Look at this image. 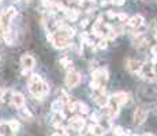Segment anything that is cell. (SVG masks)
Here are the masks:
<instances>
[{
    "mask_svg": "<svg viewBox=\"0 0 157 136\" xmlns=\"http://www.w3.org/2000/svg\"><path fill=\"white\" fill-rule=\"evenodd\" d=\"M92 78L94 80H98L100 83H103V82H105V80L108 79V72L105 71V69H103V68H98V69L93 71Z\"/></svg>",
    "mask_w": 157,
    "mask_h": 136,
    "instance_id": "10",
    "label": "cell"
},
{
    "mask_svg": "<svg viewBox=\"0 0 157 136\" xmlns=\"http://www.w3.org/2000/svg\"><path fill=\"white\" fill-rule=\"evenodd\" d=\"M113 135H126V133L122 127H115L113 128Z\"/></svg>",
    "mask_w": 157,
    "mask_h": 136,
    "instance_id": "21",
    "label": "cell"
},
{
    "mask_svg": "<svg viewBox=\"0 0 157 136\" xmlns=\"http://www.w3.org/2000/svg\"><path fill=\"white\" fill-rule=\"evenodd\" d=\"M90 118H92V121H94V123L98 121V120H97V114H96V113H93V114L90 116Z\"/></svg>",
    "mask_w": 157,
    "mask_h": 136,
    "instance_id": "28",
    "label": "cell"
},
{
    "mask_svg": "<svg viewBox=\"0 0 157 136\" xmlns=\"http://www.w3.org/2000/svg\"><path fill=\"white\" fill-rule=\"evenodd\" d=\"M62 108H63V101L62 99L54 101V102H52V105H51V109H52V112H55V113L62 112Z\"/></svg>",
    "mask_w": 157,
    "mask_h": 136,
    "instance_id": "13",
    "label": "cell"
},
{
    "mask_svg": "<svg viewBox=\"0 0 157 136\" xmlns=\"http://www.w3.org/2000/svg\"><path fill=\"white\" fill-rule=\"evenodd\" d=\"M29 90L36 98H42L45 97L44 94V82H42L41 76L38 74H33L29 79Z\"/></svg>",
    "mask_w": 157,
    "mask_h": 136,
    "instance_id": "1",
    "label": "cell"
},
{
    "mask_svg": "<svg viewBox=\"0 0 157 136\" xmlns=\"http://www.w3.org/2000/svg\"><path fill=\"white\" fill-rule=\"evenodd\" d=\"M156 38H157V33H156Z\"/></svg>",
    "mask_w": 157,
    "mask_h": 136,
    "instance_id": "30",
    "label": "cell"
},
{
    "mask_svg": "<svg viewBox=\"0 0 157 136\" xmlns=\"http://www.w3.org/2000/svg\"><path fill=\"white\" fill-rule=\"evenodd\" d=\"M0 60H2V57H0Z\"/></svg>",
    "mask_w": 157,
    "mask_h": 136,
    "instance_id": "31",
    "label": "cell"
},
{
    "mask_svg": "<svg viewBox=\"0 0 157 136\" xmlns=\"http://www.w3.org/2000/svg\"><path fill=\"white\" fill-rule=\"evenodd\" d=\"M125 1H126V0H112L111 3L115 4V6H123V4H125Z\"/></svg>",
    "mask_w": 157,
    "mask_h": 136,
    "instance_id": "23",
    "label": "cell"
},
{
    "mask_svg": "<svg viewBox=\"0 0 157 136\" xmlns=\"http://www.w3.org/2000/svg\"><path fill=\"white\" fill-rule=\"evenodd\" d=\"M7 124H8V128H10V131H11V133H17L19 131V123L17 121V120H14V118L10 120Z\"/></svg>",
    "mask_w": 157,
    "mask_h": 136,
    "instance_id": "14",
    "label": "cell"
},
{
    "mask_svg": "<svg viewBox=\"0 0 157 136\" xmlns=\"http://www.w3.org/2000/svg\"><path fill=\"white\" fill-rule=\"evenodd\" d=\"M138 74L141 75L142 79L149 80V82H153V80L156 79V76H154V74H153V69H152V65L148 64V63H145V64L142 63V67H141Z\"/></svg>",
    "mask_w": 157,
    "mask_h": 136,
    "instance_id": "4",
    "label": "cell"
},
{
    "mask_svg": "<svg viewBox=\"0 0 157 136\" xmlns=\"http://www.w3.org/2000/svg\"><path fill=\"white\" fill-rule=\"evenodd\" d=\"M21 63H22V65H23L25 69H33L34 65H36V60H34V57H33L32 55H27V53L22 55Z\"/></svg>",
    "mask_w": 157,
    "mask_h": 136,
    "instance_id": "7",
    "label": "cell"
},
{
    "mask_svg": "<svg viewBox=\"0 0 157 136\" xmlns=\"http://www.w3.org/2000/svg\"><path fill=\"white\" fill-rule=\"evenodd\" d=\"M107 15H108V18H111V19H113V18H116V16H118V14H115V12H112V11H108Z\"/></svg>",
    "mask_w": 157,
    "mask_h": 136,
    "instance_id": "26",
    "label": "cell"
},
{
    "mask_svg": "<svg viewBox=\"0 0 157 136\" xmlns=\"http://www.w3.org/2000/svg\"><path fill=\"white\" fill-rule=\"evenodd\" d=\"M59 64L62 65V67H64V68L72 69V67H71V60L67 59V57H63V59H60V60H59Z\"/></svg>",
    "mask_w": 157,
    "mask_h": 136,
    "instance_id": "16",
    "label": "cell"
},
{
    "mask_svg": "<svg viewBox=\"0 0 157 136\" xmlns=\"http://www.w3.org/2000/svg\"><path fill=\"white\" fill-rule=\"evenodd\" d=\"M118 18H119V21H122V22H125V21H127V14H119L118 15Z\"/></svg>",
    "mask_w": 157,
    "mask_h": 136,
    "instance_id": "24",
    "label": "cell"
},
{
    "mask_svg": "<svg viewBox=\"0 0 157 136\" xmlns=\"http://www.w3.org/2000/svg\"><path fill=\"white\" fill-rule=\"evenodd\" d=\"M112 99H115L116 102H118V104L122 106V105H125L126 102H127V94L123 93V91H119V93H116V94L113 95Z\"/></svg>",
    "mask_w": 157,
    "mask_h": 136,
    "instance_id": "12",
    "label": "cell"
},
{
    "mask_svg": "<svg viewBox=\"0 0 157 136\" xmlns=\"http://www.w3.org/2000/svg\"><path fill=\"white\" fill-rule=\"evenodd\" d=\"M143 22H145V19H143L142 15H134L127 21V25L133 29H139V27L143 26Z\"/></svg>",
    "mask_w": 157,
    "mask_h": 136,
    "instance_id": "8",
    "label": "cell"
},
{
    "mask_svg": "<svg viewBox=\"0 0 157 136\" xmlns=\"http://www.w3.org/2000/svg\"><path fill=\"white\" fill-rule=\"evenodd\" d=\"M94 101H96V104H97L98 106H104V105L108 104L109 98L105 95V93H98V94L94 97Z\"/></svg>",
    "mask_w": 157,
    "mask_h": 136,
    "instance_id": "11",
    "label": "cell"
},
{
    "mask_svg": "<svg viewBox=\"0 0 157 136\" xmlns=\"http://www.w3.org/2000/svg\"><path fill=\"white\" fill-rule=\"evenodd\" d=\"M11 97H12V91H11V90H6V91L2 93L0 99L3 101L4 104H8V102H11Z\"/></svg>",
    "mask_w": 157,
    "mask_h": 136,
    "instance_id": "15",
    "label": "cell"
},
{
    "mask_svg": "<svg viewBox=\"0 0 157 136\" xmlns=\"http://www.w3.org/2000/svg\"><path fill=\"white\" fill-rule=\"evenodd\" d=\"M79 83H81V75L77 71H74V69H70L67 76H66V84H67V87L74 89Z\"/></svg>",
    "mask_w": 157,
    "mask_h": 136,
    "instance_id": "2",
    "label": "cell"
},
{
    "mask_svg": "<svg viewBox=\"0 0 157 136\" xmlns=\"http://www.w3.org/2000/svg\"><path fill=\"white\" fill-rule=\"evenodd\" d=\"M100 86H103V84H101L98 80H94V79H93L92 83H90V89H92V90H98V89H100Z\"/></svg>",
    "mask_w": 157,
    "mask_h": 136,
    "instance_id": "19",
    "label": "cell"
},
{
    "mask_svg": "<svg viewBox=\"0 0 157 136\" xmlns=\"http://www.w3.org/2000/svg\"><path fill=\"white\" fill-rule=\"evenodd\" d=\"M146 118H148V110L143 106H138L134 112V124L142 125L146 121Z\"/></svg>",
    "mask_w": 157,
    "mask_h": 136,
    "instance_id": "3",
    "label": "cell"
},
{
    "mask_svg": "<svg viewBox=\"0 0 157 136\" xmlns=\"http://www.w3.org/2000/svg\"><path fill=\"white\" fill-rule=\"evenodd\" d=\"M152 69H153L154 76L157 78V57H154V60H153V65H152Z\"/></svg>",
    "mask_w": 157,
    "mask_h": 136,
    "instance_id": "22",
    "label": "cell"
},
{
    "mask_svg": "<svg viewBox=\"0 0 157 136\" xmlns=\"http://www.w3.org/2000/svg\"><path fill=\"white\" fill-rule=\"evenodd\" d=\"M150 52H152V55H153L154 57H157V44H154L153 46H152V49H150Z\"/></svg>",
    "mask_w": 157,
    "mask_h": 136,
    "instance_id": "25",
    "label": "cell"
},
{
    "mask_svg": "<svg viewBox=\"0 0 157 136\" xmlns=\"http://www.w3.org/2000/svg\"><path fill=\"white\" fill-rule=\"evenodd\" d=\"M2 93H3V91H2V89H0V97H2Z\"/></svg>",
    "mask_w": 157,
    "mask_h": 136,
    "instance_id": "29",
    "label": "cell"
},
{
    "mask_svg": "<svg viewBox=\"0 0 157 136\" xmlns=\"http://www.w3.org/2000/svg\"><path fill=\"white\" fill-rule=\"evenodd\" d=\"M70 128L72 131H77V132H81V131L85 128V120L78 116H74V117L70 118Z\"/></svg>",
    "mask_w": 157,
    "mask_h": 136,
    "instance_id": "6",
    "label": "cell"
},
{
    "mask_svg": "<svg viewBox=\"0 0 157 136\" xmlns=\"http://www.w3.org/2000/svg\"><path fill=\"white\" fill-rule=\"evenodd\" d=\"M125 67L127 68L131 74H137L139 72L141 67H142V63L139 60H134V59H126L125 60Z\"/></svg>",
    "mask_w": 157,
    "mask_h": 136,
    "instance_id": "5",
    "label": "cell"
},
{
    "mask_svg": "<svg viewBox=\"0 0 157 136\" xmlns=\"http://www.w3.org/2000/svg\"><path fill=\"white\" fill-rule=\"evenodd\" d=\"M107 46H108V40L101 37V41L98 42V48H100V49H105Z\"/></svg>",
    "mask_w": 157,
    "mask_h": 136,
    "instance_id": "20",
    "label": "cell"
},
{
    "mask_svg": "<svg viewBox=\"0 0 157 136\" xmlns=\"http://www.w3.org/2000/svg\"><path fill=\"white\" fill-rule=\"evenodd\" d=\"M8 131H10L8 124H6V123H0V135H6Z\"/></svg>",
    "mask_w": 157,
    "mask_h": 136,
    "instance_id": "18",
    "label": "cell"
},
{
    "mask_svg": "<svg viewBox=\"0 0 157 136\" xmlns=\"http://www.w3.org/2000/svg\"><path fill=\"white\" fill-rule=\"evenodd\" d=\"M11 104H12V106L14 108L21 109L22 106H25V97L21 94V93H12Z\"/></svg>",
    "mask_w": 157,
    "mask_h": 136,
    "instance_id": "9",
    "label": "cell"
},
{
    "mask_svg": "<svg viewBox=\"0 0 157 136\" xmlns=\"http://www.w3.org/2000/svg\"><path fill=\"white\" fill-rule=\"evenodd\" d=\"M86 26H88V19H83V21L81 22V27H82V29H85Z\"/></svg>",
    "mask_w": 157,
    "mask_h": 136,
    "instance_id": "27",
    "label": "cell"
},
{
    "mask_svg": "<svg viewBox=\"0 0 157 136\" xmlns=\"http://www.w3.org/2000/svg\"><path fill=\"white\" fill-rule=\"evenodd\" d=\"M78 109H79V112L82 113V114H88V113L90 112L89 106L86 104H83V102H78Z\"/></svg>",
    "mask_w": 157,
    "mask_h": 136,
    "instance_id": "17",
    "label": "cell"
}]
</instances>
